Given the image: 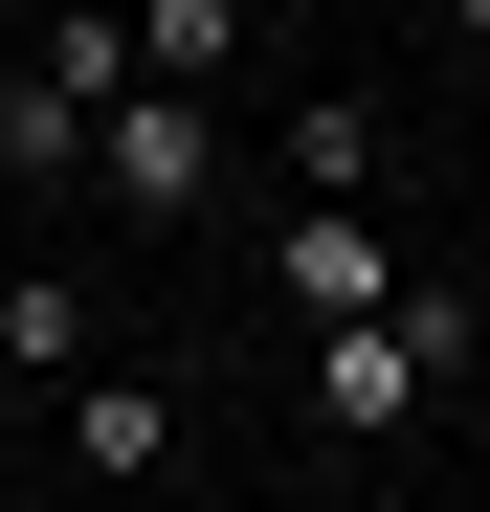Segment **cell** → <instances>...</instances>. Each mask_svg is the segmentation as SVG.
I'll list each match as a JSON object with an SVG mask.
<instances>
[{
  "mask_svg": "<svg viewBox=\"0 0 490 512\" xmlns=\"http://www.w3.org/2000/svg\"><path fill=\"white\" fill-rule=\"evenodd\" d=\"M0 379H90V268H23V290H0Z\"/></svg>",
  "mask_w": 490,
  "mask_h": 512,
  "instance_id": "ba28073f",
  "label": "cell"
},
{
  "mask_svg": "<svg viewBox=\"0 0 490 512\" xmlns=\"http://www.w3.org/2000/svg\"><path fill=\"white\" fill-rule=\"evenodd\" d=\"M67 468H90V490H156V468H179V401H156V379H67Z\"/></svg>",
  "mask_w": 490,
  "mask_h": 512,
  "instance_id": "5b68a950",
  "label": "cell"
},
{
  "mask_svg": "<svg viewBox=\"0 0 490 512\" xmlns=\"http://www.w3.org/2000/svg\"><path fill=\"white\" fill-rule=\"evenodd\" d=\"M446 357H468V290L401 268V312H335V334H312V423H335V446H401V423L446 401Z\"/></svg>",
  "mask_w": 490,
  "mask_h": 512,
  "instance_id": "7a4b0ae2",
  "label": "cell"
},
{
  "mask_svg": "<svg viewBox=\"0 0 490 512\" xmlns=\"http://www.w3.org/2000/svg\"><path fill=\"white\" fill-rule=\"evenodd\" d=\"M268 156H290V201H357L379 156H401V112H379V90H290V134H268Z\"/></svg>",
  "mask_w": 490,
  "mask_h": 512,
  "instance_id": "8992f818",
  "label": "cell"
},
{
  "mask_svg": "<svg viewBox=\"0 0 490 512\" xmlns=\"http://www.w3.org/2000/svg\"><path fill=\"white\" fill-rule=\"evenodd\" d=\"M112 90H134V0H45V23H23V67H0V179H23V201H67Z\"/></svg>",
  "mask_w": 490,
  "mask_h": 512,
  "instance_id": "6da1fadb",
  "label": "cell"
},
{
  "mask_svg": "<svg viewBox=\"0 0 490 512\" xmlns=\"http://www.w3.org/2000/svg\"><path fill=\"white\" fill-rule=\"evenodd\" d=\"M446 23H468V45H490V0H446Z\"/></svg>",
  "mask_w": 490,
  "mask_h": 512,
  "instance_id": "30bf717a",
  "label": "cell"
},
{
  "mask_svg": "<svg viewBox=\"0 0 490 512\" xmlns=\"http://www.w3.org/2000/svg\"><path fill=\"white\" fill-rule=\"evenodd\" d=\"M446 401H468V423H490V312H468V357H446Z\"/></svg>",
  "mask_w": 490,
  "mask_h": 512,
  "instance_id": "9c48e42d",
  "label": "cell"
},
{
  "mask_svg": "<svg viewBox=\"0 0 490 512\" xmlns=\"http://www.w3.org/2000/svg\"><path fill=\"white\" fill-rule=\"evenodd\" d=\"M268 290H290L312 334H335V312H401V245H379V223H335V201H290V223H268Z\"/></svg>",
  "mask_w": 490,
  "mask_h": 512,
  "instance_id": "277c9868",
  "label": "cell"
},
{
  "mask_svg": "<svg viewBox=\"0 0 490 512\" xmlns=\"http://www.w3.org/2000/svg\"><path fill=\"white\" fill-rule=\"evenodd\" d=\"M90 201L112 223H201L223 201V90H156V67H134V90L90 112Z\"/></svg>",
  "mask_w": 490,
  "mask_h": 512,
  "instance_id": "3957f363",
  "label": "cell"
},
{
  "mask_svg": "<svg viewBox=\"0 0 490 512\" xmlns=\"http://www.w3.org/2000/svg\"><path fill=\"white\" fill-rule=\"evenodd\" d=\"M245 45H268V0H134V67H156V90H245Z\"/></svg>",
  "mask_w": 490,
  "mask_h": 512,
  "instance_id": "52a82bcc",
  "label": "cell"
}]
</instances>
